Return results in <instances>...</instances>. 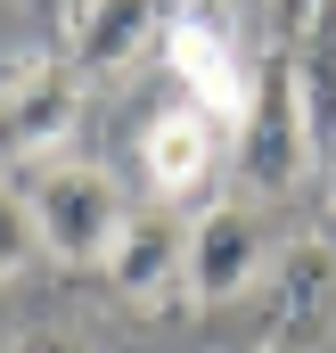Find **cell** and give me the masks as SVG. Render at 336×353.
Segmentation results:
<instances>
[{
    "label": "cell",
    "instance_id": "1",
    "mask_svg": "<svg viewBox=\"0 0 336 353\" xmlns=\"http://www.w3.org/2000/svg\"><path fill=\"white\" fill-rule=\"evenodd\" d=\"M312 115H304V83H295V58L271 50L254 66V99L246 123L230 132V165H238V197H287L295 181L312 173Z\"/></svg>",
    "mask_w": 336,
    "mask_h": 353
},
{
    "label": "cell",
    "instance_id": "2",
    "mask_svg": "<svg viewBox=\"0 0 336 353\" xmlns=\"http://www.w3.org/2000/svg\"><path fill=\"white\" fill-rule=\"evenodd\" d=\"M25 205H33V230L58 263H107L115 230L132 222L123 205V181L107 165H83V157H50V165H25Z\"/></svg>",
    "mask_w": 336,
    "mask_h": 353
},
{
    "label": "cell",
    "instance_id": "3",
    "mask_svg": "<svg viewBox=\"0 0 336 353\" xmlns=\"http://www.w3.org/2000/svg\"><path fill=\"white\" fill-rule=\"evenodd\" d=\"M165 66L189 107H205L213 123H246V99H254V58H246V33L230 17V0H180L165 25Z\"/></svg>",
    "mask_w": 336,
    "mask_h": 353
},
{
    "label": "cell",
    "instance_id": "4",
    "mask_svg": "<svg viewBox=\"0 0 336 353\" xmlns=\"http://www.w3.org/2000/svg\"><path fill=\"white\" fill-rule=\"evenodd\" d=\"M83 83L90 74L66 50L0 58V165H50L83 115Z\"/></svg>",
    "mask_w": 336,
    "mask_h": 353
},
{
    "label": "cell",
    "instance_id": "5",
    "mask_svg": "<svg viewBox=\"0 0 336 353\" xmlns=\"http://www.w3.org/2000/svg\"><path fill=\"white\" fill-rule=\"evenodd\" d=\"M336 329V247L287 239L262 271V337L271 353H320Z\"/></svg>",
    "mask_w": 336,
    "mask_h": 353
},
{
    "label": "cell",
    "instance_id": "6",
    "mask_svg": "<svg viewBox=\"0 0 336 353\" xmlns=\"http://www.w3.org/2000/svg\"><path fill=\"white\" fill-rule=\"evenodd\" d=\"M262 271H271V239H262V214L246 197H222V205H205L189 222V296L205 312L262 288Z\"/></svg>",
    "mask_w": 336,
    "mask_h": 353
},
{
    "label": "cell",
    "instance_id": "7",
    "mask_svg": "<svg viewBox=\"0 0 336 353\" xmlns=\"http://www.w3.org/2000/svg\"><path fill=\"white\" fill-rule=\"evenodd\" d=\"M107 279H115V296L132 312H165L172 296L189 288V230H180V214L140 205L115 230V247H107Z\"/></svg>",
    "mask_w": 336,
    "mask_h": 353
},
{
    "label": "cell",
    "instance_id": "8",
    "mask_svg": "<svg viewBox=\"0 0 336 353\" xmlns=\"http://www.w3.org/2000/svg\"><path fill=\"white\" fill-rule=\"evenodd\" d=\"M222 140H230V123H213V115L189 107V99H165V107L140 123L148 189H156V197H197L205 181L222 173Z\"/></svg>",
    "mask_w": 336,
    "mask_h": 353
},
{
    "label": "cell",
    "instance_id": "9",
    "mask_svg": "<svg viewBox=\"0 0 336 353\" xmlns=\"http://www.w3.org/2000/svg\"><path fill=\"white\" fill-rule=\"evenodd\" d=\"M172 8H180V0H74V17H66V58H74L83 74L132 66L148 41H165Z\"/></svg>",
    "mask_w": 336,
    "mask_h": 353
},
{
    "label": "cell",
    "instance_id": "10",
    "mask_svg": "<svg viewBox=\"0 0 336 353\" xmlns=\"http://www.w3.org/2000/svg\"><path fill=\"white\" fill-rule=\"evenodd\" d=\"M41 255V230H33V205H25V189L17 181H0V279H17V271Z\"/></svg>",
    "mask_w": 336,
    "mask_h": 353
},
{
    "label": "cell",
    "instance_id": "11",
    "mask_svg": "<svg viewBox=\"0 0 336 353\" xmlns=\"http://www.w3.org/2000/svg\"><path fill=\"white\" fill-rule=\"evenodd\" d=\"M312 8H320V0H271V33H279V41H295V33L312 25Z\"/></svg>",
    "mask_w": 336,
    "mask_h": 353
},
{
    "label": "cell",
    "instance_id": "12",
    "mask_svg": "<svg viewBox=\"0 0 336 353\" xmlns=\"http://www.w3.org/2000/svg\"><path fill=\"white\" fill-rule=\"evenodd\" d=\"M8 353H83V345H74L66 329H25V337H17Z\"/></svg>",
    "mask_w": 336,
    "mask_h": 353
},
{
    "label": "cell",
    "instance_id": "13",
    "mask_svg": "<svg viewBox=\"0 0 336 353\" xmlns=\"http://www.w3.org/2000/svg\"><path fill=\"white\" fill-rule=\"evenodd\" d=\"M33 17H74V0H25Z\"/></svg>",
    "mask_w": 336,
    "mask_h": 353
},
{
    "label": "cell",
    "instance_id": "14",
    "mask_svg": "<svg viewBox=\"0 0 336 353\" xmlns=\"http://www.w3.org/2000/svg\"><path fill=\"white\" fill-rule=\"evenodd\" d=\"M320 173H328V205H336V148H328V157H320Z\"/></svg>",
    "mask_w": 336,
    "mask_h": 353
}]
</instances>
